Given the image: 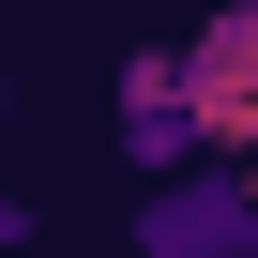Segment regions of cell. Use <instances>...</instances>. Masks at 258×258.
I'll list each match as a JSON object with an SVG mask.
<instances>
[{
    "label": "cell",
    "instance_id": "cell-1",
    "mask_svg": "<svg viewBox=\"0 0 258 258\" xmlns=\"http://www.w3.org/2000/svg\"><path fill=\"white\" fill-rule=\"evenodd\" d=\"M121 258H258V182H243L228 152L152 167V182H137V228H121Z\"/></svg>",
    "mask_w": 258,
    "mask_h": 258
},
{
    "label": "cell",
    "instance_id": "cell-4",
    "mask_svg": "<svg viewBox=\"0 0 258 258\" xmlns=\"http://www.w3.org/2000/svg\"><path fill=\"white\" fill-rule=\"evenodd\" d=\"M243 182H258V167H243Z\"/></svg>",
    "mask_w": 258,
    "mask_h": 258
},
{
    "label": "cell",
    "instance_id": "cell-2",
    "mask_svg": "<svg viewBox=\"0 0 258 258\" xmlns=\"http://www.w3.org/2000/svg\"><path fill=\"white\" fill-rule=\"evenodd\" d=\"M106 137H121V167H198L213 137H198V76H182V46H121L106 61Z\"/></svg>",
    "mask_w": 258,
    "mask_h": 258
},
{
    "label": "cell",
    "instance_id": "cell-3",
    "mask_svg": "<svg viewBox=\"0 0 258 258\" xmlns=\"http://www.w3.org/2000/svg\"><path fill=\"white\" fill-rule=\"evenodd\" d=\"M182 76H198V137L228 167H258V0H213L182 31Z\"/></svg>",
    "mask_w": 258,
    "mask_h": 258
}]
</instances>
